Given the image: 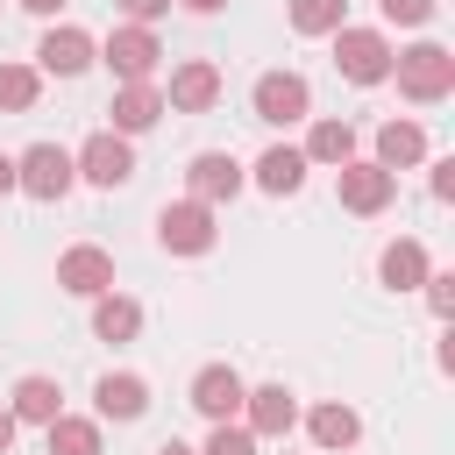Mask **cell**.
I'll return each instance as SVG.
<instances>
[{"label":"cell","instance_id":"1","mask_svg":"<svg viewBox=\"0 0 455 455\" xmlns=\"http://www.w3.org/2000/svg\"><path fill=\"white\" fill-rule=\"evenodd\" d=\"M391 78H398V92L412 107H441L455 92V50L448 43H412V50L391 57Z\"/></svg>","mask_w":455,"mask_h":455},{"label":"cell","instance_id":"2","mask_svg":"<svg viewBox=\"0 0 455 455\" xmlns=\"http://www.w3.org/2000/svg\"><path fill=\"white\" fill-rule=\"evenodd\" d=\"M391 57H398V50H391L384 28H348V21L334 28V71H341L348 85H384V78H391Z\"/></svg>","mask_w":455,"mask_h":455},{"label":"cell","instance_id":"3","mask_svg":"<svg viewBox=\"0 0 455 455\" xmlns=\"http://www.w3.org/2000/svg\"><path fill=\"white\" fill-rule=\"evenodd\" d=\"M71 185H78V164H71L64 142H28V149L14 156V192H28V199H64Z\"/></svg>","mask_w":455,"mask_h":455},{"label":"cell","instance_id":"4","mask_svg":"<svg viewBox=\"0 0 455 455\" xmlns=\"http://www.w3.org/2000/svg\"><path fill=\"white\" fill-rule=\"evenodd\" d=\"M100 57H107V71H114L121 85H142V78H156V64H164V43H156V28H142V21H121V28L100 43Z\"/></svg>","mask_w":455,"mask_h":455},{"label":"cell","instance_id":"5","mask_svg":"<svg viewBox=\"0 0 455 455\" xmlns=\"http://www.w3.org/2000/svg\"><path fill=\"white\" fill-rule=\"evenodd\" d=\"M249 107H256V121L291 128V121H306V114H313V85H306L299 71H263V78L249 85Z\"/></svg>","mask_w":455,"mask_h":455},{"label":"cell","instance_id":"6","mask_svg":"<svg viewBox=\"0 0 455 455\" xmlns=\"http://www.w3.org/2000/svg\"><path fill=\"white\" fill-rule=\"evenodd\" d=\"M71 164H78V178H85V185H100V192H114V185H128V178H135V149H128V135H114V128L85 135V142L71 149Z\"/></svg>","mask_w":455,"mask_h":455},{"label":"cell","instance_id":"7","mask_svg":"<svg viewBox=\"0 0 455 455\" xmlns=\"http://www.w3.org/2000/svg\"><path fill=\"white\" fill-rule=\"evenodd\" d=\"M156 242H164L171 256H206V249L220 242L213 206H199V199H171V206L156 213Z\"/></svg>","mask_w":455,"mask_h":455},{"label":"cell","instance_id":"8","mask_svg":"<svg viewBox=\"0 0 455 455\" xmlns=\"http://www.w3.org/2000/svg\"><path fill=\"white\" fill-rule=\"evenodd\" d=\"M334 199H341L348 213H384V206L398 199V171H384V164H363V156H348V164L334 171Z\"/></svg>","mask_w":455,"mask_h":455},{"label":"cell","instance_id":"9","mask_svg":"<svg viewBox=\"0 0 455 455\" xmlns=\"http://www.w3.org/2000/svg\"><path fill=\"white\" fill-rule=\"evenodd\" d=\"M92 57H100V43L78 21H50L36 43V71H50V78H78V71H92Z\"/></svg>","mask_w":455,"mask_h":455},{"label":"cell","instance_id":"10","mask_svg":"<svg viewBox=\"0 0 455 455\" xmlns=\"http://www.w3.org/2000/svg\"><path fill=\"white\" fill-rule=\"evenodd\" d=\"M242 185H249V171H242L228 149H199V156L185 164V199H199V206H228Z\"/></svg>","mask_w":455,"mask_h":455},{"label":"cell","instance_id":"11","mask_svg":"<svg viewBox=\"0 0 455 455\" xmlns=\"http://www.w3.org/2000/svg\"><path fill=\"white\" fill-rule=\"evenodd\" d=\"M57 284H64L71 299H100V291H114V256H107L100 242H71V249L57 256Z\"/></svg>","mask_w":455,"mask_h":455},{"label":"cell","instance_id":"12","mask_svg":"<svg viewBox=\"0 0 455 455\" xmlns=\"http://www.w3.org/2000/svg\"><path fill=\"white\" fill-rule=\"evenodd\" d=\"M242 427H249L256 441H277V434L299 427V398H291L284 384H256V391H242Z\"/></svg>","mask_w":455,"mask_h":455},{"label":"cell","instance_id":"13","mask_svg":"<svg viewBox=\"0 0 455 455\" xmlns=\"http://www.w3.org/2000/svg\"><path fill=\"white\" fill-rule=\"evenodd\" d=\"M213 100H220V64H206V57H185V64L171 71L164 114H206Z\"/></svg>","mask_w":455,"mask_h":455},{"label":"cell","instance_id":"14","mask_svg":"<svg viewBox=\"0 0 455 455\" xmlns=\"http://www.w3.org/2000/svg\"><path fill=\"white\" fill-rule=\"evenodd\" d=\"M427 270H434V256H427L419 235H398V242H384V256H377V284H384V291H419Z\"/></svg>","mask_w":455,"mask_h":455},{"label":"cell","instance_id":"15","mask_svg":"<svg viewBox=\"0 0 455 455\" xmlns=\"http://www.w3.org/2000/svg\"><path fill=\"white\" fill-rule=\"evenodd\" d=\"M242 370H228V363H206L199 377H192V405H199V419H242Z\"/></svg>","mask_w":455,"mask_h":455},{"label":"cell","instance_id":"16","mask_svg":"<svg viewBox=\"0 0 455 455\" xmlns=\"http://www.w3.org/2000/svg\"><path fill=\"white\" fill-rule=\"evenodd\" d=\"M306 171H313V164H306L291 142H270V149L249 164V185H256V192H270V199H291V192L306 185Z\"/></svg>","mask_w":455,"mask_h":455},{"label":"cell","instance_id":"17","mask_svg":"<svg viewBox=\"0 0 455 455\" xmlns=\"http://www.w3.org/2000/svg\"><path fill=\"white\" fill-rule=\"evenodd\" d=\"M92 405H100V419H142L149 412V384L135 370H107L92 384Z\"/></svg>","mask_w":455,"mask_h":455},{"label":"cell","instance_id":"18","mask_svg":"<svg viewBox=\"0 0 455 455\" xmlns=\"http://www.w3.org/2000/svg\"><path fill=\"white\" fill-rule=\"evenodd\" d=\"M306 434H313V448L341 455V448H355V441H363V412H355V405H341V398H327V405H313V412H306Z\"/></svg>","mask_w":455,"mask_h":455},{"label":"cell","instance_id":"19","mask_svg":"<svg viewBox=\"0 0 455 455\" xmlns=\"http://www.w3.org/2000/svg\"><path fill=\"white\" fill-rule=\"evenodd\" d=\"M107 114H114V135H149V128L164 121V92H156L149 78H142V85H121Z\"/></svg>","mask_w":455,"mask_h":455},{"label":"cell","instance_id":"20","mask_svg":"<svg viewBox=\"0 0 455 455\" xmlns=\"http://www.w3.org/2000/svg\"><path fill=\"white\" fill-rule=\"evenodd\" d=\"M306 164H327V171H341L348 156H355V128L341 121V114H320L313 128H306V149H299Z\"/></svg>","mask_w":455,"mask_h":455},{"label":"cell","instance_id":"21","mask_svg":"<svg viewBox=\"0 0 455 455\" xmlns=\"http://www.w3.org/2000/svg\"><path fill=\"white\" fill-rule=\"evenodd\" d=\"M370 164H384V171H412V164H427V128H419V121H384Z\"/></svg>","mask_w":455,"mask_h":455},{"label":"cell","instance_id":"22","mask_svg":"<svg viewBox=\"0 0 455 455\" xmlns=\"http://www.w3.org/2000/svg\"><path fill=\"white\" fill-rule=\"evenodd\" d=\"M7 412H14L21 427H50V419L64 412V391H57V377H21V384H14V398H7Z\"/></svg>","mask_w":455,"mask_h":455},{"label":"cell","instance_id":"23","mask_svg":"<svg viewBox=\"0 0 455 455\" xmlns=\"http://www.w3.org/2000/svg\"><path fill=\"white\" fill-rule=\"evenodd\" d=\"M92 334H100V341H135V334H142V306H135L128 291H100V299H92Z\"/></svg>","mask_w":455,"mask_h":455},{"label":"cell","instance_id":"24","mask_svg":"<svg viewBox=\"0 0 455 455\" xmlns=\"http://www.w3.org/2000/svg\"><path fill=\"white\" fill-rule=\"evenodd\" d=\"M43 441H50V455H100V419H85V412H57V419L43 427Z\"/></svg>","mask_w":455,"mask_h":455},{"label":"cell","instance_id":"25","mask_svg":"<svg viewBox=\"0 0 455 455\" xmlns=\"http://www.w3.org/2000/svg\"><path fill=\"white\" fill-rule=\"evenodd\" d=\"M43 100V71L36 64H0V114H28Z\"/></svg>","mask_w":455,"mask_h":455},{"label":"cell","instance_id":"26","mask_svg":"<svg viewBox=\"0 0 455 455\" xmlns=\"http://www.w3.org/2000/svg\"><path fill=\"white\" fill-rule=\"evenodd\" d=\"M348 21V0H291V28L299 36H334Z\"/></svg>","mask_w":455,"mask_h":455},{"label":"cell","instance_id":"27","mask_svg":"<svg viewBox=\"0 0 455 455\" xmlns=\"http://www.w3.org/2000/svg\"><path fill=\"white\" fill-rule=\"evenodd\" d=\"M199 455H256V434H249L242 419H213V434H206Z\"/></svg>","mask_w":455,"mask_h":455},{"label":"cell","instance_id":"28","mask_svg":"<svg viewBox=\"0 0 455 455\" xmlns=\"http://www.w3.org/2000/svg\"><path fill=\"white\" fill-rule=\"evenodd\" d=\"M377 14H384L391 28H427V21H434V0H377Z\"/></svg>","mask_w":455,"mask_h":455},{"label":"cell","instance_id":"29","mask_svg":"<svg viewBox=\"0 0 455 455\" xmlns=\"http://www.w3.org/2000/svg\"><path fill=\"white\" fill-rule=\"evenodd\" d=\"M419 291H427V306H434L441 320L455 313V270H427V284H419Z\"/></svg>","mask_w":455,"mask_h":455},{"label":"cell","instance_id":"30","mask_svg":"<svg viewBox=\"0 0 455 455\" xmlns=\"http://www.w3.org/2000/svg\"><path fill=\"white\" fill-rule=\"evenodd\" d=\"M114 7H121V14H128V21H142V28H149V21H164V14H171V0H114Z\"/></svg>","mask_w":455,"mask_h":455},{"label":"cell","instance_id":"31","mask_svg":"<svg viewBox=\"0 0 455 455\" xmlns=\"http://www.w3.org/2000/svg\"><path fill=\"white\" fill-rule=\"evenodd\" d=\"M427 171H434V199H455V156H434Z\"/></svg>","mask_w":455,"mask_h":455},{"label":"cell","instance_id":"32","mask_svg":"<svg viewBox=\"0 0 455 455\" xmlns=\"http://www.w3.org/2000/svg\"><path fill=\"white\" fill-rule=\"evenodd\" d=\"M14 434H21V419H14V412H7V405H0V455H7V448H14Z\"/></svg>","mask_w":455,"mask_h":455},{"label":"cell","instance_id":"33","mask_svg":"<svg viewBox=\"0 0 455 455\" xmlns=\"http://www.w3.org/2000/svg\"><path fill=\"white\" fill-rule=\"evenodd\" d=\"M21 7H28V14H43V21H57V14L71 7V0H21Z\"/></svg>","mask_w":455,"mask_h":455},{"label":"cell","instance_id":"34","mask_svg":"<svg viewBox=\"0 0 455 455\" xmlns=\"http://www.w3.org/2000/svg\"><path fill=\"white\" fill-rule=\"evenodd\" d=\"M178 7H185V14H220L228 0H178Z\"/></svg>","mask_w":455,"mask_h":455},{"label":"cell","instance_id":"35","mask_svg":"<svg viewBox=\"0 0 455 455\" xmlns=\"http://www.w3.org/2000/svg\"><path fill=\"white\" fill-rule=\"evenodd\" d=\"M14 192V156H0V199Z\"/></svg>","mask_w":455,"mask_h":455},{"label":"cell","instance_id":"36","mask_svg":"<svg viewBox=\"0 0 455 455\" xmlns=\"http://www.w3.org/2000/svg\"><path fill=\"white\" fill-rule=\"evenodd\" d=\"M156 455H199V448H185V441H164V448H156Z\"/></svg>","mask_w":455,"mask_h":455}]
</instances>
